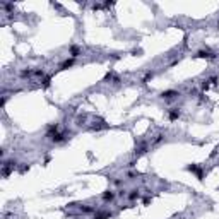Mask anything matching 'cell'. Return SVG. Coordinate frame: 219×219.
I'll use <instances>...</instances> for the list:
<instances>
[{
    "label": "cell",
    "mask_w": 219,
    "mask_h": 219,
    "mask_svg": "<svg viewBox=\"0 0 219 219\" xmlns=\"http://www.w3.org/2000/svg\"><path fill=\"white\" fill-rule=\"evenodd\" d=\"M180 96V93L178 91H173V89H170V91H164L163 94H161V98L163 99H166V101H171V99H176Z\"/></svg>",
    "instance_id": "6da1fadb"
},
{
    "label": "cell",
    "mask_w": 219,
    "mask_h": 219,
    "mask_svg": "<svg viewBox=\"0 0 219 219\" xmlns=\"http://www.w3.org/2000/svg\"><path fill=\"white\" fill-rule=\"evenodd\" d=\"M178 116H180V110H178V108H170V110H168V118H170V120H176Z\"/></svg>",
    "instance_id": "7a4b0ae2"
},
{
    "label": "cell",
    "mask_w": 219,
    "mask_h": 219,
    "mask_svg": "<svg viewBox=\"0 0 219 219\" xmlns=\"http://www.w3.org/2000/svg\"><path fill=\"white\" fill-rule=\"evenodd\" d=\"M74 64H75V60H74V58H67L65 62H62V64L58 65V70H65V69H69V67H72Z\"/></svg>",
    "instance_id": "3957f363"
},
{
    "label": "cell",
    "mask_w": 219,
    "mask_h": 219,
    "mask_svg": "<svg viewBox=\"0 0 219 219\" xmlns=\"http://www.w3.org/2000/svg\"><path fill=\"white\" fill-rule=\"evenodd\" d=\"M115 197H116V193L113 192V190H108V192H104V193H103V200H104V202H108V200L111 202Z\"/></svg>",
    "instance_id": "277c9868"
},
{
    "label": "cell",
    "mask_w": 219,
    "mask_h": 219,
    "mask_svg": "<svg viewBox=\"0 0 219 219\" xmlns=\"http://www.w3.org/2000/svg\"><path fill=\"white\" fill-rule=\"evenodd\" d=\"M127 197H129V200H137V199L141 197V192H139V190H132Z\"/></svg>",
    "instance_id": "5b68a950"
}]
</instances>
